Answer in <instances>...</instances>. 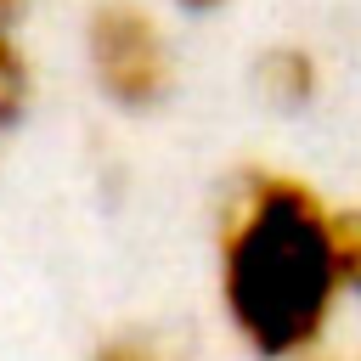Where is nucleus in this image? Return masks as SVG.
Wrapping results in <instances>:
<instances>
[{
	"label": "nucleus",
	"mask_w": 361,
	"mask_h": 361,
	"mask_svg": "<svg viewBox=\"0 0 361 361\" xmlns=\"http://www.w3.org/2000/svg\"><path fill=\"white\" fill-rule=\"evenodd\" d=\"M333 209L338 197L282 164H243L226 180L209 237V288L226 338L248 361L327 350L350 305L333 259Z\"/></svg>",
	"instance_id": "1"
},
{
	"label": "nucleus",
	"mask_w": 361,
	"mask_h": 361,
	"mask_svg": "<svg viewBox=\"0 0 361 361\" xmlns=\"http://www.w3.org/2000/svg\"><path fill=\"white\" fill-rule=\"evenodd\" d=\"M73 51L90 96L130 118L158 113L180 85V39L164 0H90Z\"/></svg>",
	"instance_id": "2"
},
{
	"label": "nucleus",
	"mask_w": 361,
	"mask_h": 361,
	"mask_svg": "<svg viewBox=\"0 0 361 361\" xmlns=\"http://www.w3.org/2000/svg\"><path fill=\"white\" fill-rule=\"evenodd\" d=\"M322 85H327V68H322V51L305 45V39H276L254 56V90L265 107L276 113H310L322 102Z\"/></svg>",
	"instance_id": "3"
},
{
	"label": "nucleus",
	"mask_w": 361,
	"mask_h": 361,
	"mask_svg": "<svg viewBox=\"0 0 361 361\" xmlns=\"http://www.w3.org/2000/svg\"><path fill=\"white\" fill-rule=\"evenodd\" d=\"M39 107V62L23 34V17H0V135L23 130Z\"/></svg>",
	"instance_id": "4"
},
{
	"label": "nucleus",
	"mask_w": 361,
	"mask_h": 361,
	"mask_svg": "<svg viewBox=\"0 0 361 361\" xmlns=\"http://www.w3.org/2000/svg\"><path fill=\"white\" fill-rule=\"evenodd\" d=\"M85 361H192V355L158 327H118V333L96 338V350Z\"/></svg>",
	"instance_id": "5"
},
{
	"label": "nucleus",
	"mask_w": 361,
	"mask_h": 361,
	"mask_svg": "<svg viewBox=\"0 0 361 361\" xmlns=\"http://www.w3.org/2000/svg\"><path fill=\"white\" fill-rule=\"evenodd\" d=\"M333 259H338L344 299L361 305V203H338L333 209Z\"/></svg>",
	"instance_id": "6"
},
{
	"label": "nucleus",
	"mask_w": 361,
	"mask_h": 361,
	"mask_svg": "<svg viewBox=\"0 0 361 361\" xmlns=\"http://www.w3.org/2000/svg\"><path fill=\"white\" fill-rule=\"evenodd\" d=\"M164 6H169V11H192V17H197V11H220L226 0H164Z\"/></svg>",
	"instance_id": "7"
},
{
	"label": "nucleus",
	"mask_w": 361,
	"mask_h": 361,
	"mask_svg": "<svg viewBox=\"0 0 361 361\" xmlns=\"http://www.w3.org/2000/svg\"><path fill=\"white\" fill-rule=\"evenodd\" d=\"M28 6H34V0H0V17H23Z\"/></svg>",
	"instance_id": "8"
},
{
	"label": "nucleus",
	"mask_w": 361,
	"mask_h": 361,
	"mask_svg": "<svg viewBox=\"0 0 361 361\" xmlns=\"http://www.w3.org/2000/svg\"><path fill=\"white\" fill-rule=\"evenodd\" d=\"M299 361H338L333 350H316V355H299Z\"/></svg>",
	"instance_id": "9"
},
{
	"label": "nucleus",
	"mask_w": 361,
	"mask_h": 361,
	"mask_svg": "<svg viewBox=\"0 0 361 361\" xmlns=\"http://www.w3.org/2000/svg\"><path fill=\"white\" fill-rule=\"evenodd\" d=\"M350 361H361V350H355V355H350Z\"/></svg>",
	"instance_id": "10"
}]
</instances>
